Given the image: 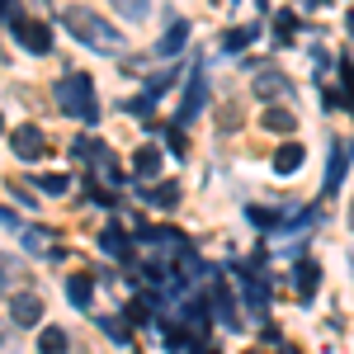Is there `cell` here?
Wrapping results in <instances>:
<instances>
[{
    "label": "cell",
    "mask_w": 354,
    "mask_h": 354,
    "mask_svg": "<svg viewBox=\"0 0 354 354\" xmlns=\"http://www.w3.org/2000/svg\"><path fill=\"white\" fill-rule=\"evenodd\" d=\"M62 24H66V33H76L85 48H95V53H118L123 48L118 28L104 24V15H95L90 5H66L62 10Z\"/></svg>",
    "instance_id": "obj_1"
},
{
    "label": "cell",
    "mask_w": 354,
    "mask_h": 354,
    "mask_svg": "<svg viewBox=\"0 0 354 354\" xmlns=\"http://www.w3.org/2000/svg\"><path fill=\"white\" fill-rule=\"evenodd\" d=\"M53 95H57V104H62V113H66V118H81V123H95V118H100V100H95V81H90V76H81V71H71V76H62Z\"/></svg>",
    "instance_id": "obj_2"
},
{
    "label": "cell",
    "mask_w": 354,
    "mask_h": 354,
    "mask_svg": "<svg viewBox=\"0 0 354 354\" xmlns=\"http://www.w3.org/2000/svg\"><path fill=\"white\" fill-rule=\"evenodd\" d=\"M10 24H15V38H19V48L24 53H33V57H43L48 48H53V28L43 24V19H28V15H10Z\"/></svg>",
    "instance_id": "obj_3"
},
{
    "label": "cell",
    "mask_w": 354,
    "mask_h": 354,
    "mask_svg": "<svg viewBox=\"0 0 354 354\" xmlns=\"http://www.w3.org/2000/svg\"><path fill=\"white\" fill-rule=\"evenodd\" d=\"M10 147H15V156H24V161L48 156V137H43V128H33V123L15 128V133H10Z\"/></svg>",
    "instance_id": "obj_4"
},
{
    "label": "cell",
    "mask_w": 354,
    "mask_h": 354,
    "mask_svg": "<svg viewBox=\"0 0 354 354\" xmlns=\"http://www.w3.org/2000/svg\"><path fill=\"white\" fill-rule=\"evenodd\" d=\"M10 322H15V326H38V322H43V298L28 293V288H19V293L10 298Z\"/></svg>",
    "instance_id": "obj_5"
},
{
    "label": "cell",
    "mask_w": 354,
    "mask_h": 354,
    "mask_svg": "<svg viewBox=\"0 0 354 354\" xmlns=\"http://www.w3.org/2000/svg\"><path fill=\"white\" fill-rule=\"evenodd\" d=\"M283 95H288V76L274 71V66H265V71L255 76V100H283Z\"/></svg>",
    "instance_id": "obj_6"
},
{
    "label": "cell",
    "mask_w": 354,
    "mask_h": 354,
    "mask_svg": "<svg viewBox=\"0 0 354 354\" xmlns=\"http://www.w3.org/2000/svg\"><path fill=\"white\" fill-rule=\"evenodd\" d=\"M133 175H137V180H156V175H161V151H156V147H137Z\"/></svg>",
    "instance_id": "obj_7"
},
{
    "label": "cell",
    "mask_w": 354,
    "mask_h": 354,
    "mask_svg": "<svg viewBox=\"0 0 354 354\" xmlns=\"http://www.w3.org/2000/svg\"><path fill=\"white\" fill-rule=\"evenodd\" d=\"M100 250L113 255V260H128V255H133V245H128V236H123V227H104V232H100Z\"/></svg>",
    "instance_id": "obj_8"
},
{
    "label": "cell",
    "mask_w": 354,
    "mask_h": 354,
    "mask_svg": "<svg viewBox=\"0 0 354 354\" xmlns=\"http://www.w3.org/2000/svg\"><path fill=\"white\" fill-rule=\"evenodd\" d=\"M66 350H71L66 330L62 326H43V335H38V354H66Z\"/></svg>",
    "instance_id": "obj_9"
},
{
    "label": "cell",
    "mask_w": 354,
    "mask_h": 354,
    "mask_svg": "<svg viewBox=\"0 0 354 354\" xmlns=\"http://www.w3.org/2000/svg\"><path fill=\"white\" fill-rule=\"evenodd\" d=\"M302 156H307V151H302L298 142H288V147H279V151H274V170H279V175H293V170L302 165Z\"/></svg>",
    "instance_id": "obj_10"
},
{
    "label": "cell",
    "mask_w": 354,
    "mask_h": 354,
    "mask_svg": "<svg viewBox=\"0 0 354 354\" xmlns=\"http://www.w3.org/2000/svg\"><path fill=\"white\" fill-rule=\"evenodd\" d=\"M260 123H265V128H270V133H293V128H298V118H293V113L283 109V104H270V109H265V118H260Z\"/></svg>",
    "instance_id": "obj_11"
},
{
    "label": "cell",
    "mask_w": 354,
    "mask_h": 354,
    "mask_svg": "<svg viewBox=\"0 0 354 354\" xmlns=\"http://www.w3.org/2000/svg\"><path fill=\"white\" fill-rule=\"evenodd\" d=\"M66 298L76 302V307H90V298H95V283H90V274H71V279H66Z\"/></svg>",
    "instance_id": "obj_12"
},
{
    "label": "cell",
    "mask_w": 354,
    "mask_h": 354,
    "mask_svg": "<svg viewBox=\"0 0 354 354\" xmlns=\"http://www.w3.org/2000/svg\"><path fill=\"white\" fill-rule=\"evenodd\" d=\"M317 283H322V270H317L312 260H302V265H298V298H302V302H312Z\"/></svg>",
    "instance_id": "obj_13"
},
{
    "label": "cell",
    "mask_w": 354,
    "mask_h": 354,
    "mask_svg": "<svg viewBox=\"0 0 354 354\" xmlns=\"http://www.w3.org/2000/svg\"><path fill=\"white\" fill-rule=\"evenodd\" d=\"M203 100H208V85H203V76H194L189 95H185V104H180V118H194V113L203 109Z\"/></svg>",
    "instance_id": "obj_14"
},
{
    "label": "cell",
    "mask_w": 354,
    "mask_h": 354,
    "mask_svg": "<svg viewBox=\"0 0 354 354\" xmlns=\"http://www.w3.org/2000/svg\"><path fill=\"white\" fill-rule=\"evenodd\" d=\"M142 198H147V203H156V208H175V203H180V185H175V180H165V185H156L151 194H142Z\"/></svg>",
    "instance_id": "obj_15"
},
{
    "label": "cell",
    "mask_w": 354,
    "mask_h": 354,
    "mask_svg": "<svg viewBox=\"0 0 354 354\" xmlns=\"http://www.w3.org/2000/svg\"><path fill=\"white\" fill-rule=\"evenodd\" d=\"M71 151H76L81 161H104V156H109V147H104V142H95V137H76V142H71Z\"/></svg>",
    "instance_id": "obj_16"
},
{
    "label": "cell",
    "mask_w": 354,
    "mask_h": 354,
    "mask_svg": "<svg viewBox=\"0 0 354 354\" xmlns=\"http://www.w3.org/2000/svg\"><path fill=\"white\" fill-rule=\"evenodd\" d=\"M293 33H298V19H293L288 10H279V15H274V38H279V48H288Z\"/></svg>",
    "instance_id": "obj_17"
},
{
    "label": "cell",
    "mask_w": 354,
    "mask_h": 354,
    "mask_svg": "<svg viewBox=\"0 0 354 354\" xmlns=\"http://www.w3.org/2000/svg\"><path fill=\"white\" fill-rule=\"evenodd\" d=\"M185 38H189V24H185V19H175V24L165 28V38H161V53H175V48H185Z\"/></svg>",
    "instance_id": "obj_18"
},
{
    "label": "cell",
    "mask_w": 354,
    "mask_h": 354,
    "mask_svg": "<svg viewBox=\"0 0 354 354\" xmlns=\"http://www.w3.org/2000/svg\"><path fill=\"white\" fill-rule=\"evenodd\" d=\"M345 161H350V147H335V156H330V165H326V189H335V185H340Z\"/></svg>",
    "instance_id": "obj_19"
},
{
    "label": "cell",
    "mask_w": 354,
    "mask_h": 354,
    "mask_svg": "<svg viewBox=\"0 0 354 354\" xmlns=\"http://www.w3.org/2000/svg\"><path fill=\"white\" fill-rule=\"evenodd\" d=\"M38 189H48V194H71V180H66V175H57V170H48V175H38Z\"/></svg>",
    "instance_id": "obj_20"
},
{
    "label": "cell",
    "mask_w": 354,
    "mask_h": 354,
    "mask_svg": "<svg viewBox=\"0 0 354 354\" xmlns=\"http://www.w3.org/2000/svg\"><path fill=\"white\" fill-rule=\"evenodd\" d=\"M24 245H28V250H53V236H48V227H28V232H24Z\"/></svg>",
    "instance_id": "obj_21"
},
{
    "label": "cell",
    "mask_w": 354,
    "mask_h": 354,
    "mask_svg": "<svg viewBox=\"0 0 354 354\" xmlns=\"http://www.w3.org/2000/svg\"><path fill=\"white\" fill-rule=\"evenodd\" d=\"M250 38H255V28H232V33L222 38V48H227V53H241Z\"/></svg>",
    "instance_id": "obj_22"
},
{
    "label": "cell",
    "mask_w": 354,
    "mask_h": 354,
    "mask_svg": "<svg viewBox=\"0 0 354 354\" xmlns=\"http://www.w3.org/2000/svg\"><path fill=\"white\" fill-rule=\"evenodd\" d=\"M165 142H170V151H175V156H185V151H189V137H185V128H170V133H165Z\"/></svg>",
    "instance_id": "obj_23"
},
{
    "label": "cell",
    "mask_w": 354,
    "mask_h": 354,
    "mask_svg": "<svg viewBox=\"0 0 354 354\" xmlns=\"http://www.w3.org/2000/svg\"><path fill=\"white\" fill-rule=\"evenodd\" d=\"M104 330H109L118 345H128V326H123V322H113V317H109V322H104Z\"/></svg>",
    "instance_id": "obj_24"
},
{
    "label": "cell",
    "mask_w": 354,
    "mask_h": 354,
    "mask_svg": "<svg viewBox=\"0 0 354 354\" xmlns=\"http://www.w3.org/2000/svg\"><path fill=\"white\" fill-rule=\"evenodd\" d=\"M10 350H15V340H10V330L0 326V354H10Z\"/></svg>",
    "instance_id": "obj_25"
},
{
    "label": "cell",
    "mask_w": 354,
    "mask_h": 354,
    "mask_svg": "<svg viewBox=\"0 0 354 354\" xmlns=\"http://www.w3.org/2000/svg\"><path fill=\"white\" fill-rule=\"evenodd\" d=\"M0 227H19V218H15L10 208H0Z\"/></svg>",
    "instance_id": "obj_26"
},
{
    "label": "cell",
    "mask_w": 354,
    "mask_h": 354,
    "mask_svg": "<svg viewBox=\"0 0 354 354\" xmlns=\"http://www.w3.org/2000/svg\"><path fill=\"white\" fill-rule=\"evenodd\" d=\"M350 227H354V203H350Z\"/></svg>",
    "instance_id": "obj_27"
},
{
    "label": "cell",
    "mask_w": 354,
    "mask_h": 354,
    "mask_svg": "<svg viewBox=\"0 0 354 354\" xmlns=\"http://www.w3.org/2000/svg\"><path fill=\"white\" fill-rule=\"evenodd\" d=\"M283 354H298V350H293V345H288V350H283Z\"/></svg>",
    "instance_id": "obj_28"
},
{
    "label": "cell",
    "mask_w": 354,
    "mask_h": 354,
    "mask_svg": "<svg viewBox=\"0 0 354 354\" xmlns=\"http://www.w3.org/2000/svg\"><path fill=\"white\" fill-rule=\"evenodd\" d=\"M0 133H5V118H0Z\"/></svg>",
    "instance_id": "obj_29"
},
{
    "label": "cell",
    "mask_w": 354,
    "mask_h": 354,
    "mask_svg": "<svg viewBox=\"0 0 354 354\" xmlns=\"http://www.w3.org/2000/svg\"><path fill=\"white\" fill-rule=\"evenodd\" d=\"M245 354H260V350H245Z\"/></svg>",
    "instance_id": "obj_30"
}]
</instances>
